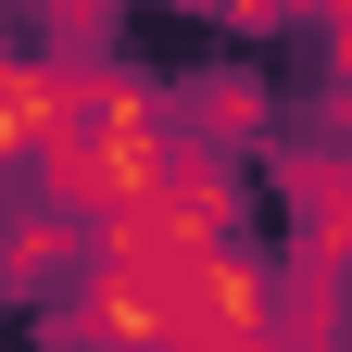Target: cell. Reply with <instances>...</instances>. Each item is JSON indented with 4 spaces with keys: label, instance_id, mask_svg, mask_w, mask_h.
I'll return each instance as SVG.
<instances>
[{
    "label": "cell",
    "instance_id": "obj_2",
    "mask_svg": "<svg viewBox=\"0 0 352 352\" xmlns=\"http://www.w3.org/2000/svg\"><path fill=\"white\" fill-rule=\"evenodd\" d=\"M327 51H340V76H352V25H327Z\"/></svg>",
    "mask_w": 352,
    "mask_h": 352
},
{
    "label": "cell",
    "instance_id": "obj_3",
    "mask_svg": "<svg viewBox=\"0 0 352 352\" xmlns=\"http://www.w3.org/2000/svg\"><path fill=\"white\" fill-rule=\"evenodd\" d=\"M340 352H352V327H340Z\"/></svg>",
    "mask_w": 352,
    "mask_h": 352
},
{
    "label": "cell",
    "instance_id": "obj_4",
    "mask_svg": "<svg viewBox=\"0 0 352 352\" xmlns=\"http://www.w3.org/2000/svg\"><path fill=\"white\" fill-rule=\"evenodd\" d=\"M0 176H13V164H0Z\"/></svg>",
    "mask_w": 352,
    "mask_h": 352
},
{
    "label": "cell",
    "instance_id": "obj_1",
    "mask_svg": "<svg viewBox=\"0 0 352 352\" xmlns=\"http://www.w3.org/2000/svg\"><path fill=\"white\" fill-rule=\"evenodd\" d=\"M0 289L13 302H63L76 289V214L63 201H0Z\"/></svg>",
    "mask_w": 352,
    "mask_h": 352
}]
</instances>
